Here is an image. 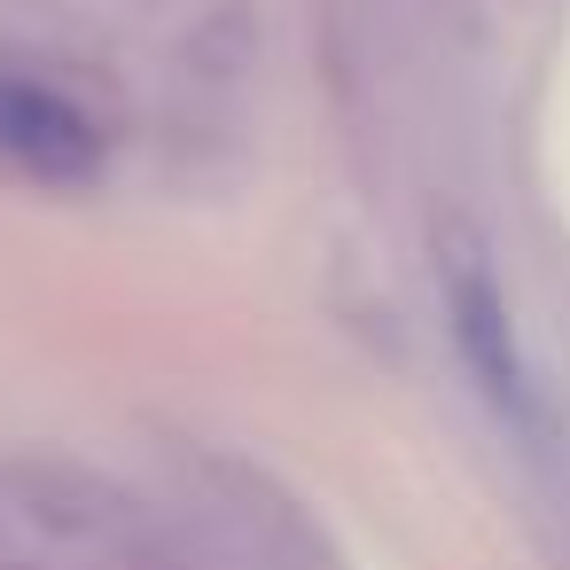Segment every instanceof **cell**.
Here are the masks:
<instances>
[{"instance_id":"1","label":"cell","mask_w":570,"mask_h":570,"mask_svg":"<svg viewBox=\"0 0 570 570\" xmlns=\"http://www.w3.org/2000/svg\"><path fill=\"white\" fill-rule=\"evenodd\" d=\"M438 274H445V313H453V336L469 352V367L484 375L492 399L523 406V360H515V328H508V305H500V282L476 250L469 227H453L438 243Z\"/></svg>"},{"instance_id":"2","label":"cell","mask_w":570,"mask_h":570,"mask_svg":"<svg viewBox=\"0 0 570 570\" xmlns=\"http://www.w3.org/2000/svg\"><path fill=\"white\" fill-rule=\"evenodd\" d=\"M0 157H17L24 173H87L95 165V126L48 95V87H24V79H0Z\"/></svg>"}]
</instances>
